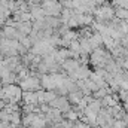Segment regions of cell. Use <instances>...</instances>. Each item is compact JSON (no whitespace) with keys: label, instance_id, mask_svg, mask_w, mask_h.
<instances>
[{"label":"cell","instance_id":"cell-7","mask_svg":"<svg viewBox=\"0 0 128 128\" xmlns=\"http://www.w3.org/2000/svg\"><path fill=\"white\" fill-rule=\"evenodd\" d=\"M122 45H124V46H127V48H128V37H125V39L122 40Z\"/></svg>","mask_w":128,"mask_h":128},{"label":"cell","instance_id":"cell-5","mask_svg":"<svg viewBox=\"0 0 128 128\" xmlns=\"http://www.w3.org/2000/svg\"><path fill=\"white\" fill-rule=\"evenodd\" d=\"M67 98H68L70 104L79 106V104L82 103V100H84V94H82V91H78V92H72V94H68V96H67Z\"/></svg>","mask_w":128,"mask_h":128},{"label":"cell","instance_id":"cell-4","mask_svg":"<svg viewBox=\"0 0 128 128\" xmlns=\"http://www.w3.org/2000/svg\"><path fill=\"white\" fill-rule=\"evenodd\" d=\"M22 101H24V104H34V106H39L37 92H33V91H26V92H22Z\"/></svg>","mask_w":128,"mask_h":128},{"label":"cell","instance_id":"cell-6","mask_svg":"<svg viewBox=\"0 0 128 128\" xmlns=\"http://www.w3.org/2000/svg\"><path fill=\"white\" fill-rule=\"evenodd\" d=\"M9 104V101H6V100H3V98H0V110H3V109H6V106Z\"/></svg>","mask_w":128,"mask_h":128},{"label":"cell","instance_id":"cell-2","mask_svg":"<svg viewBox=\"0 0 128 128\" xmlns=\"http://www.w3.org/2000/svg\"><path fill=\"white\" fill-rule=\"evenodd\" d=\"M51 107H54V109H57V110H60L61 113H67L68 110H72L70 107H72V104H70V101H68V98L67 97H57L52 103H51Z\"/></svg>","mask_w":128,"mask_h":128},{"label":"cell","instance_id":"cell-1","mask_svg":"<svg viewBox=\"0 0 128 128\" xmlns=\"http://www.w3.org/2000/svg\"><path fill=\"white\" fill-rule=\"evenodd\" d=\"M20 86L21 90L26 92V91H33V92H37L40 88H42V84H40V79L39 78H34V76H28L27 79L21 80L20 82Z\"/></svg>","mask_w":128,"mask_h":128},{"label":"cell","instance_id":"cell-3","mask_svg":"<svg viewBox=\"0 0 128 128\" xmlns=\"http://www.w3.org/2000/svg\"><path fill=\"white\" fill-rule=\"evenodd\" d=\"M40 84H42V88H45V91H55V88H57L54 74H42Z\"/></svg>","mask_w":128,"mask_h":128}]
</instances>
